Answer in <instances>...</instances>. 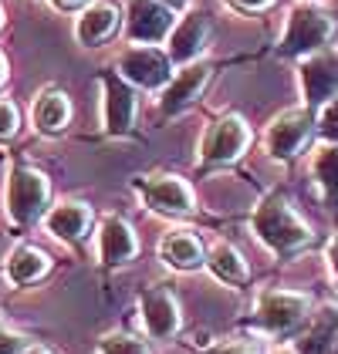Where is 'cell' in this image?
<instances>
[{"instance_id":"6da1fadb","label":"cell","mask_w":338,"mask_h":354,"mask_svg":"<svg viewBox=\"0 0 338 354\" xmlns=\"http://www.w3.org/2000/svg\"><path fill=\"white\" fill-rule=\"evenodd\" d=\"M254 230H257V236L271 246L274 253H294V250H301V246L311 243L308 223L298 216L281 196H267V199L257 206Z\"/></svg>"},{"instance_id":"7a4b0ae2","label":"cell","mask_w":338,"mask_h":354,"mask_svg":"<svg viewBox=\"0 0 338 354\" xmlns=\"http://www.w3.org/2000/svg\"><path fill=\"white\" fill-rule=\"evenodd\" d=\"M335 34V21L314 7H298L287 21V30H284L281 51L284 55H314L321 51Z\"/></svg>"},{"instance_id":"3957f363","label":"cell","mask_w":338,"mask_h":354,"mask_svg":"<svg viewBox=\"0 0 338 354\" xmlns=\"http://www.w3.org/2000/svg\"><path fill=\"white\" fill-rule=\"evenodd\" d=\"M48 179L34 169H14L7 179V216L28 226L48 206Z\"/></svg>"},{"instance_id":"277c9868","label":"cell","mask_w":338,"mask_h":354,"mask_svg":"<svg viewBox=\"0 0 338 354\" xmlns=\"http://www.w3.org/2000/svg\"><path fill=\"white\" fill-rule=\"evenodd\" d=\"M251 142V129L240 115H224L220 122H213L206 129V136L199 142V159L206 165H224L233 162Z\"/></svg>"},{"instance_id":"5b68a950","label":"cell","mask_w":338,"mask_h":354,"mask_svg":"<svg viewBox=\"0 0 338 354\" xmlns=\"http://www.w3.org/2000/svg\"><path fill=\"white\" fill-rule=\"evenodd\" d=\"M118 75L145 91H156L172 82V57L156 48H132L118 57Z\"/></svg>"},{"instance_id":"8992f818","label":"cell","mask_w":338,"mask_h":354,"mask_svg":"<svg viewBox=\"0 0 338 354\" xmlns=\"http://www.w3.org/2000/svg\"><path fill=\"white\" fill-rule=\"evenodd\" d=\"M308 297L305 294H294V290H271L264 294L257 304V324L271 334H287L298 324H305L308 317Z\"/></svg>"},{"instance_id":"52a82bcc","label":"cell","mask_w":338,"mask_h":354,"mask_svg":"<svg viewBox=\"0 0 338 354\" xmlns=\"http://www.w3.org/2000/svg\"><path fill=\"white\" fill-rule=\"evenodd\" d=\"M311 115L305 109H291L278 115L271 125H267V136H264V145L274 159H294L311 138Z\"/></svg>"},{"instance_id":"ba28073f","label":"cell","mask_w":338,"mask_h":354,"mask_svg":"<svg viewBox=\"0 0 338 354\" xmlns=\"http://www.w3.org/2000/svg\"><path fill=\"white\" fill-rule=\"evenodd\" d=\"M136 189L152 209L169 213V216H186L193 209V192L176 176H142L136 179Z\"/></svg>"},{"instance_id":"9c48e42d","label":"cell","mask_w":338,"mask_h":354,"mask_svg":"<svg viewBox=\"0 0 338 354\" xmlns=\"http://www.w3.org/2000/svg\"><path fill=\"white\" fill-rule=\"evenodd\" d=\"M129 37L152 44L163 41L166 34H172V7L159 3V0H129Z\"/></svg>"},{"instance_id":"30bf717a","label":"cell","mask_w":338,"mask_h":354,"mask_svg":"<svg viewBox=\"0 0 338 354\" xmlns=\"http://www.w3.org/2000/svg\"><path fill=\"white\" fill-rule=\"evenodd\" d=\"M139 310H142V324H145V334L156 337V341H166L179 330V304L176 297L163 290V287H152L145 290L139 300Z\"/></svg>"},{"instance_id":"8fae6325","label":"cell","mask_w":338,"mask_h":354,"mask_svg":"<svg viewBox=\"0 0 338 354\" xmlns=\"http://www.w3.org/2000/svg\"><path fill=\"white\" fill-rule=\"evenodd\" d=\"M301 84H305V98L308 105H328L338 98V57L332 55H314L301 64Z\"/></svg>"},{"instance_id":"7c38bea8","label":"cell","mask_w":338,"mask_h":354,"mask_svg":"<svg viewBox=\"0 0 338 354\" xmlns=\"http://www.w3.org/2000/svg\"><path fill=\"white\" fill-rule=\"evenodd\" d=\"M206 41H210V21H206V14H186L172 34H169V57L172 61H179V64H190V61H197V55L206 48Z\"/></svg>"},{"instance_id":"4fadbf2b","label":"cell","mask_w":338,"mask_h":354,"mask_svg":"<svg viewBox=\"0 0 338 354\" xmlns=\"http://www.w3.org/2000/svg\"><path fill=\"white\" fill-rule=\"evenodd\" d=\"M136 115V91L125 84V78L105 75V129L112 136H125Z\"/></svg>"},{"instance_id":"5bb4252c","label":"cell","mask_w":338,"mask_h":354,"mask_svg":"<svg viewBox=\"0 0 338 354\" xmlns=\"http://www.w3.org/2000/svg\"><path fill=\"white\" fill-rule=\"evenodd\" d=\"M206 82H210V64H186V68L166 84V91H163V111H166V115L183 111L199 91H203Z\"/></svg>"},{"instance_id":"9a60e30c","label":"cell","mask_w":338,"mask_h":354,"mask_svg":"<svg viewBox=\"0 0 338 354\" xmlns=\"http://www.w3.org/2000/svg\"><path fill=\"white\" fill-rule=\"evenodd\" d=\"M136 236H132V230H129V223L118 216H109L102 223V230H98V253H102V260L109 263V267H118V263H129L132 257H136Z\"/></svg>"},{"instance_id":"2e32d148","label":"cell","mask_w":338,"mask_h":354,"mask_svg":"<svg viewBox=\"0 0 338 354\" xmlns=\"http://www.w3.org/2000/svg\"><path fill=\"white\" fill-rule=\"evenodd\" d=\"M118 21H122V14H118L115 3H91L78 17L75 34H78V41H82L84 48H98L102 41H109L115 30H118Z\"/></svg>"},{"instance_id":"e0dca14e","label":"cell","mask_w":338,"mask_h":354,"mask_svg":"<svg viewBox=\"0 0 338 354\" xmlns=\"http://www.w3.org/2000/svg\"><path fill=\"white\" fill-rule=\"evenodd\" d=\"M48 230H51V236L57 240H64V243H78L88 236V230H91V209L84 206V203H61L55 206L51 213H48Z\"/></svg>"},{"instance_id":"ac0fdd59","label":"cell","mask_w":338,"mask_h":354,"mask_svg":"<svg viewBox=\"0 0 338 354\" xmlns=\"http://www.w3.org/2000/svg\"><path fill=\"white\" fill-rule=\"evenodd\" d=\"M159 257L166 260L169 267H176V270H197V267L206 263V257H203V243H199L193 233H186V230L166 233V236H163V243H159Z\"/></svg>"},{"instance_id":"d6986e66","label":"cell","mask_w":338,"mask_h":354,"mask_svg":"<svg viewBox=\"0 0 338 354\" xmlns=\"http://www.w3.org/2000/svg\"><path fill=\"white\" fill-rule=\"evenodd\" d=\"M68 118H71V102H68L64 91H55V88H51V91H44V95L37 98V105H34V129H37V132L57 136V132H64Z\"/></svg>"},{"instance_id":"ffe728a7","label":"cell","mask_w":338,"mask_h":354,"mask_svg":"<svg viewBox=\"0 0 338 354\" xmlns=\"http://www.w3.org/2000/svg\"><path fill=\"white\" fill-rule=\"evenodd\" d=\"M51 267V260H48V253L44 250H37V246H17L14 253H10V260H7V273H10V280L14 283H34V280H41L44 273Z\"/></svg>"},{"instance_id":"44dd1931","label":"cell","mask_w":338,"mask_h":354,"mask_svg":"<svg viewBox=\"0 0 338 354\" xmlns=\"http://www.w3.org/2000/svg\"><path fill=\"white\" fill-rule=\"evenodd\" d=\"M338 341V310L335 307H325L314 321H311V330L305 334V341L298 344L301 354H332Z\"/></svg>"},{"instance_id":"7402d4cb","label":"cell","mask_w":338,"mask_h":354,"mask_svg":"<svg viewBox=\"0 0 338 354\" xmlns=\"http://www.w3.org/2000/svg\"><path fill=\"white\" fill-rule=\"evenodd\" d=\"M206 267H210V273H213L217 280H224V283H244V280H247V263L240 260V253H237L233 246H226V243H217L210 250Z\"/></svg>"},{"instance_id":"603a6c76","label":"cell","mask_w":338,"mask_h":354,"mask_svg":"<svg viewBox=\"0 0 338 354\" xmlns=\"http://www.w3.org/2000/svg\"><path fill=\"white\" fill-rule=\"evenodd\" d=\"M314 179H318V186L321 192L328 196V199H335L338 196V145H328V149H321L318 156H314Z\"/></svg>"},{"instance_id":"cb8c5ba5","label":"cell","mask_w":338,"mask_h":354,"mask_svg":"<svg viewBox=\"0 0 338 354\" xmlns=\"http://www.w3.org/2000/svg\"><path fill=\"white\" fill-rule=\"evenodd\" d=\"M98 354H149V344L132 334H105L98 344Z\"/></svg>"},{"instance_id":"d4e9b609","label":"cell","mask_w":338,"mask_h":354,"mask_svg":"<svg viewBox=\"0 0 338 354\" xmlns=\"http://www.w3.org/2000/svg\"><path fill=\"white\" fill-rule=\"evenodd\" d=\"M318 132L328 138V142H338V98H332L321 115H318Z\"/></svg>"},{"instance_id":"484cf974","label":"cell","mask_w":338,"mask_h":354,"mask_svg":"<svg viewBox=\"0 0 338 354\" xmlns=\"http://www.w3.org/2000/svg\"><path fill=\"white\" fill-rule=\"evenodd\" d=\"M14 136H17V109L0 98V142H7Z\"/></svg>"},{"instance_id":"4316f807","label":"cell","mask_w":338,"mask_h":354,"mask_svg":"<svg viewBox=\"0 0 338 354\" xmlns=\"http://www.w3.org/2000/svg\"><path fill=\"white\" fill-rule=\"evenodd\" d=\"M24 351H28V344H24L21 334H14V330H0V354H24Z\"/></svg>"},{"instance_id":"83f0119b","label":"cell","mask_w":338,"mask_h":354,"mask_svg":"<svg viewBox=\"0 0 338 354\" xmlns=\"http://www.w3.org/2000/svg\"><path fill=\"white\" fill-rule=\"evenodd\" d=\"M210 354H257V348H251V344H220Z\"/></svg>"},{"instance_id":"f1b7e54d","label":"cell","mask_w":338,"mask_h":354,"mask_svg":"<svg viewBox=\"0 0 338 354\" xmlns=\"http://www.w3.org/2000/svg\"><path fill=\"white\" fill-rule=\"evenodd\" d=\"M233 7H240V10H264V7H271L274 0H230Z\"/></svg>"},{"instance_id":"f546056e","label":"cell","mask_w":338,"mask_h":354,"mask_svg":"<svg viewBox=\"0 0 338 354\" xmlns=\"http://www.w3.org/2000/svg\"><path fill=\"white\" fill-rule=\"evenodd\" d=\"M328 267H332V277H335V283H338V236L328 243Z\"/></svg>"},{"instance_id":"4dcf8cb0","label":"cell","mask_w":338,"mask_h":354,"mask_svg":"<svg viewBox=\"0 0 338 354\" xmlns=\"http://www.w3.org/2000/svg\"><path fill=\"white\" fill-rule=\"evenodd\" d=\"M57 10H75V7H82V3H88V0H51Z\"/></svg>"},{"instance_id":"1f68e13d","label":"cell","mask_w":338,"mask_h":354,"mask_svg":"<svg viewBox=\"0 0 338 354\" xmlns=\"http://www.w3.org/2000/svg\"><path fill=\"white\" fill-rule=\"evenodd\" d=\"M159 3H166V7H172V10H176V7H183L186 0H159Z\"/></svg>"},{"instance_id":"d6a6232c","label":"cell","mask_w":338,"mask_h":354,"mask_svg":"<svg viewBox=\"0 0 338 354\" xmlns=\"http://www.w3.org/2000/svg\"><path fill=\"white\" fill-rule=\"evenodd\" d=\"M7 82V64H3V57H0V84Z\"/></svg>"},{"instance_id":"836d02e7","label":"cell","mask_w":338,"mask_h":354,"mask_svg":"<svg viewBox=\"0 0 338 354\" xmlns=\"http://www.w3.org/2000/svg\"><path fill=\"white\" fill-rule=\"evenodd\" d=\"M24 354H51V351H48V348H28Z\"/></svg>"},{"instance_id":"e575fe53","label":"cell","mask_w":338,"mask_h":354,"mask_svg":"<svg viewBox=\"0 0 338 354\" xmlns=\"http://www.w3.org/2000/svg\"><path fill=\"white\" fill-rule=\"evenodd\" d=\"M332 354H338V341H335V348H332Z\"/></svg>"},{"instance_id":"d590c367","label":"cell","mask_w":338,"mask_h":354,"mask_svg":"<svg viewBox=\"0 0 338 354\" xmlns=\"http://www.w3.org/2000/svg\"><path fill=\"white\" fill-rule=\"evenodd\" d=\"M278 354H298V351H278Z\"/></svg>"},{"instance_id":"8d00e7d4","label":"cell","mask_w":338,"mask_h":354,"mask_svg":"<svg viewBox=\"0 0 338 354\" xmlns=\"http://www.w3.org/2000/svg\"><path fill=\"white\" fill-rule=\"evenodd\" d=\"M0 330H3V327H0Z\"/></svg>"}]
</instances>
